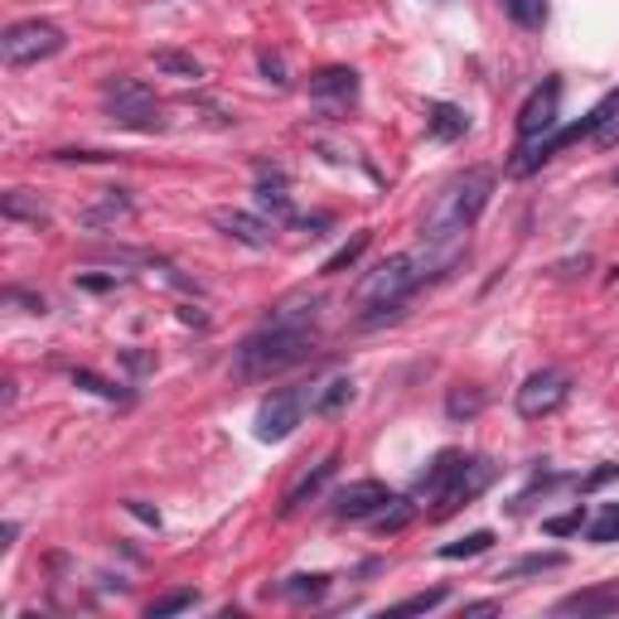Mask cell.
Instances as JSON below:
<instances>
[{
    "instance_id": "cell-1",
    "label": "cell",
    "mask_w": 619,
    "mask_h": 619,
    "mask_svg": "<svg viewBox=\"0 0 619 619\" xmlns=\"http://www.w3.org/2000/svg\"><path fill=\"white\" fill-rule=\"evenodd\" d=\"M314 344H320V300L291 296L243 339V349H237V378H271L291 363H306Z\"/></svg>"
},
{
    "instance_id": "cell-2",
    "label": "cell",
    "mask_w": 619,
    "mask_h": 619,
    "mask_svg": "<svg viewBox=\"0 0 619 619\" xmlns=\"http://www.w3.org/2000/svg\"><path fill=\"white\" fill-rule=\"evenodd\" d=\"M489 199H494V169H465V175H455L436 194L426 223H421V247H431V257H436L445 271H451L460 252H465V237L474 223H479L484 208H489Z\"/></svg>"
},
{
    "instance_id": "cell-3",
    "label": "cell",
    "mask_w": 619,
    "mask_h": 619,
    "mask_svg": "<svg viewBox=\"0 0 619 619\" xmlns=\"http://www.w3.org/2000/svg\"><path fill=\"white\" fill-rule=\"evenodd\" d=\"M431 276H441V267H436V257H431L426 247H421V252H398V257H388L378 271H368L359 281V306L373 310L368 314V324H378L383 314H392L406 296L416 291V286H426Z\"/></svg>"
},
{
    "instance_id": "cell-4",
    "label": "cell",
    "mask_w": 619,
    "mask_h": 619,
    "mask_svg": "<svg viewBox=\"0 0 619 619\" xmlns=\"http://www.w3.org/2000/svg\"><path fill=\"white\" fill-rule=\"evenodd\" d=\"M59 49H63V30L54 20H20L0 34V59L10 69H30L39 59H54Z\"/></svg>"
},
{
    "instance_id": "cell-5",
    "label": "cell",
    "mask_w": 619,
    "mask_h": 619,
    "mask_svg": "<svg viewBox=\"0 0 619 619\" xmlns=\"http://www.w3.org/2000/svg\"><path fill=\"white\" fill-rule=\"evenodd\" d=\"M102 102H107L112 122L131 126V131H161V107H155V92L141 83V78H112L102 87Z\"/></svg>"
},
{
    "instance_id": "cell-6",
    "label": "cell",
    "mask_w": 619,
    "mask_h": 619,
    "mask_svg": "<svg viewBox=\"0 0 619 619\" xmlns=\"http://www.w3.org/2000/svg\"><path fill=\"white\" fill-rule=\"evenodd\" d=\"M566 402H571V373H561V368H543V373H533L528 383L518 388V398H513V406H518L523 421H543L551 412H561Z\"/></svg>"
},
{
    "instance_id": "cell-7",
    "label": "cell",
    "mask_w": 619,
    "mask_h": 619,
    "mask_svg": "<svg viewBox=\"0 0 619 619\" xmlns=\"http://www.w3.org/2000/svg\"><path fill=\"white\" fill-rule=\"evenodd\" d=\"M306 406H310V392L306 388H281V392H271L267 402L257 406V441H267V445H276V441H286L291 431L300 426V416H306Z\"/></svg>"
},
{
    "instance_id": "cell-8",
    "label": "cell",
    "mask_w": 619,
    "mask_h": 619,
    "mask_svg": "<svg viewBox=\"0 0 619 619\" xmlns=\"http://www.w3.org/2000/svg\"><path fill=\"white\" fill-rule=\"evenodd\" d=\"M557 116H561V83H557V78H547V83L537 87L528 102H523V112H518V141H523V146H533V141L551 136V131H557Z\"/></svg>"
},
{
    "instance_id": "cell-9",
    "label": "cell",
    "mask_w": 619,
    "mask_h": 619,
    "mask_svg": "<svg viewBox=\"0 0 619 619\" xmlns=\"http://www.w3.org/2000/svg\"><path fill=\"white\" fill-rule=\"evenodd\" d=\"M494 484V465L484 455H470V460H460V470H455V479H451V489H445L441 498H436V518H451V513L460 508V504H470V498H479L484 489Z\"/></svg>"
},
{
    "instance_id": "cell-10",
    "label": "cell",
    "mask_w": 619,
    "mask_h": 619,
    "mask_svg": "<svg viewBox=\"0 0 619 619\" xmlns=\"http://www.w3.org/2000/svg\"><path fill=\"white\" fill-rule=\"evenodd\" d=\"M214 228L223 237H233V243H243V247H252V252H267L271 247V223L267 218H257V214H247V208H214Z\"/></svg>"
},
{
    "instance_id": "cell-11",
    "label": "cell",
    "mask_w": 619,
    "mask_h": 619,
    "mask_svg": "<svg viewBox=\"0 0 619 619\" xmlns=\"http://www.w3.org/2000/svg\"><path fill=\"white\" fill-rule=\"evenodd\" d=\"M388 498L392 494L378 479H359V484H349V489L334 494V513H339V518H349V523H359V518H373Z\"/></svg>"
},
{
    "instance_id": "cell-12",
    "label": "cell",
    "mask_w": 619,
    "mask_h": 619,
    "mask_svg": "<svg viewBox=\"0 0 619 619\" xmlns=\"http://www.w3.org/2000/svg\"><path fill=\"white\" fill-rule=\"evenodd\" d=\"M257 208L261 214H271V223H296V204H291V194H286V175L276 165H261Z\"/></svg>"
},
{
    "instance_id": "cell-13",
    "label": "cell",
    "mask_w": 619,
    "mask_h": 619,
    "mask_svg": "<svg viewBox=\"0 0 619 619\" xmlns=\"http://www.w3.org/2000/svg\"><path fill=\"white\" fill-rule=\"evenodd\" d=\"M310 97L314 102H339V107H349V102H359V73L353 69H324L310 78Z\"/></svg>"
},
{
    "instance_id": "cell-14",
    "label": "cell",
    "mask_w": 619,
    "mask_h": 619,
    "mask_svg": "<svg viewBox=\"0 0 619 619\" xmlns=\"http://www.w3.org/2000/svg\"><path fill=\"white\" fill-rule=\"evenodd\" d=\"M460 460H465L460 451H441V455H436V460H431V465H426V474H421V479H416L412 498H426V504H436V498H441L445 489H451V479H455Z\"/></svg>"
},
{
    "instance_id": "cell-15",
    "label": "cell",
    "mask_w": 619,
    "mask_h": 619,
    "mask_svg": "<svg viewBox=\"0 0 619 619\" xmlns=\"http://www.w3.org/2000/svg\"><path fill=\"white\" fill-rule=\"evenodd\" d=\"M615 610H619V586L576 590V596L557 600V615H615Z\"/></svg>"
},
{
    "instance_id": "cell-16",
    "label": "cell",
    "mask_w": 619,
    "mask_h": 619,
    "mask_svg": "<svg viewBox=\"0 0 619 619\" xmlns=\"http://www.w3.org/2000/svg\"><path fill=\"white\" fill-rule=\"evenodd\" d=\"M334 470H339V460H334V455H329V460H320V465H314V474H306V479H300L296 489L286 494V508H281L286 518H291V513H300V508H306V498H314V494H320L324 484L334 479Z\"/></svg>"
},
{
    "instance_id": "cell-17",
    "label": "cell",
    "mask_w": 619,
    "mask_h": 619,
    "mask_svg": "<svg viewBox=\"0 0 619 619\" xmlns=\"http://www.w3.org/2000/svg\"><path fill=\"white\" fill-rule=\"evenodd\" d=\"M426 131L436 141H460L470 131V116H465V107H455V102H436L426 116Z\"/></svg>"
},
{
    "instance_id": "cell-18",
    "label": "cell",
    "mask_w": 619,
    "mask_h": 619,
    "mask_svg": "<svg viewBox=\"0 0 619 619\" xmlns=\"http://www.w3.org/2000/svg\"><path fill=\"white\" fill-rule=\"evenodd\" d=\"M0 208H6V218H10V223H30V228H49V208L39 204L30 189H10V194H6V204H0Z\"/></svg>"
},
{
    "instance_id": "cell-19",
    "label": "cell",
    "mask_w": 619,
    "mask_h": 619,
    "mask_svg": "<svg viewBox=\"0 0 619 619\" xmlns=\"http://www.w3.org/2000/svg\"><path fill=\"white\" fill-rule=\"evenodd\" d=\"M349 402H353V378H329V383L310 398V412L314 416H339Z\"/></svg>"
},
{
    "instance_id": "cell-20",
    "label": "cell",
    "mask_w": 619,
    "mask_h": 619,
    "mask_svg": "<svg viewBox=\"0 0 619 619\" xmlns=\"http://www.w3.org/2000/svg\"><path fill=\"white\" fill-rule=\"evenodd\" d=\"M566 566V551H533V557H518L513 566L494 576V581H518V576H543V571H561Z\"/></svg>"
},
{
    "instance_id": "cell-21",
    "label": "cell",
    "mask_w": 619,
    "mask_h": 619,
    "mask_svg": "<svg viewBox=\"0 0 619 619\" xmlns=\"http://www.w3.org/2000/svg\"><path fill=\"white\" fill-rule=\"evenodd\" d=\"M412 518H416V498H398V494H392L388 504L378 508V513H373V518H368V523H373L378 533H402V528H406V523H412Z\"/></svg>"
},
{
    "instance_id": "cell-22",
    "label": "cell",
    "mask_w": 619,
    "mask_h": 619,
    "mask_svg": "<svg viewBox=\"0 0 619 619\" xmlns=\"http://www.w3.org/2000/svg\"><path fill=\"white\" fill-rule=\"evenodd\" d=\"M155 69L165 78H179V83H199L204 78V63L194 54H179V49H161V54H155Z\"/></svg>"
},
{
    "instance_id": "cell-23",
    "label": "cell",
    "mask_w": 619,
    "mask_h": 619,
    "mask_svg": "<svg viewBox=\"0 0 619 619\" xmlns=\"http://www.w3.org/2000/svg\"><path fill=\"white\" fill-rule=\"evenodd\" d=\"M489 547H494V533L479 528V533H465L460 543H445L436 557H441V561H465V557H479V551H489Z\"/></svg>"
},
{
    "instance_id": "cell-24",
    "label": "cell",
    "mask_w": 619,
    "mask_h": 619,
    "mask_svg": "<svg viewBox=\"0 0 619 619\" xmlns=\"http://www.w3.org/2000/svg\"><path fill=\"white\" fill-rule=\"evenodd\" d=\"M131 214V199L126 189H107V199H102L97 208H87V228H102V223H116Z\"/></svg>"
},
{
    "instance_id": "cell-25",
    "label": "cell",
    "mask_w": 619,
    "mask_h": 619,
    "mask_svg": "<svg viewBox=\"0 0 619 619\" xmlns=\"http://www.w3.org/2000/svg\"><path fill=\"white\" fill-rule=\"evenodd\" d=\"M508 20L523 24V30H543L547 24V0H504Z\"/></svg>"
},
{
    "instance_id": "cell-26",
    "label": "cell",
    "mask_w": 619,
    "mask_h": 619,
    "mask_svg": "<svg viewBox=\"0 0 619 619\" xmlns=\"http://www.w3.org/2000/svg\"><path fill=\"white\" fill-rule=\"evenodd\" d=\"M363 252H368V233H353V237H349V243H344V247H339V252H334V257H329V261H324V267H320V271H324V276H339V271H344V267H353V261H359Z\"/></svg>"
},
{
    "instance_id": "cell-27",
    "label": "cell",
    "mask_w": 619,
    "mask_h": 619,
    "mask_svg": "<svg viewBox=\"0 0 619 619\" xmlns=\"http://www.w3.org/2000/svg\"><path fill=\"white\" fill-rule=\"evenodd\" d=\"M324 590H329V576L314 571V576H291V586H281V596H291V600H320Z\"/></svg>"
},
{
    "instance_id": "cell-28",
    "label": "cell",
    "mask_w": 619,
    "mask_h": 619,
    "mask_svg": "<svg viewBox=\"0 0 619 619\" xmlns=\"http://www.w3.org/2000/svg\"><path fill=\"white\" fill-rule=\"evenodd\" d=\"M451 600V590L436 586V590H421V596H406L402 605H392V615H426V610H436V605Z\"/></svg>"
},
{
    "instance_id": "cell-29",
    "label": "cell",
    "mask_w": 619,
    "mask_h": 619,
    "mask_svg": "<svg viewBox=\"0 0 619 619\" xmlns=\"http://www.w3.org/2000/svg\"><path fill=\"white\" fill-rule=\"evenodd\" d=\"M194 605H199V596H194V590H169L165 600H155L151 605V619H169V615H184V610H194Z\"/></svg>"
},
{
    "instance_id": "cell-30",
    "label": "cell",
    "mask_w": 619,
    "mask_h": 619,
    "mask_svg": "<svg viewBox=\"0 0 619 619\" xmlns=\"http://www.w3.org/2000/svg\"><path fill=\"white\" fill-rule=\"evenodd\" d=\"M590 543H619V504H605L600 508V518L590 523Z\"/></svg>"
},
{
    "instance_id": "cell-31",
    "label": "cell",
    "mask_w": 619,
    "mask_h": 619,
    "mask_svg": "<svg viewBox=\"0 0 619 619\" xmlns=\"http://www.w3.org/2000/svg\"><path fill=\"white\" fill-rule=\"evenodd\" d=\"M543 528H547L551 537H571V533H581V528H586V508L576 504L571 513H561V518H547Z\"/></svg>"
},
{
    "instance_id": "cell-32",
    "label": "cell",
    "mask_w": 619,
    "mask_h": 619,
    "mask_svg": "<svg viewBox=\"0 0 619 619\" xmlns=\"http://www.w3.org/2000/svg\"><path fill=\"white\" fill-rule=\"evenodd\" d=\"M479 406H484L479 392H460V388H455V392H451V402H445V412H451V416L460 421V416H474Z\"/></svg>"
},
{
    "instance_id": "cell-33",
    "label": "cell",
    "mask_w": 619,
    "mask_h": 619,
    "mask_svg": "<svg viewBox=\"0 0 619 619\" xmlns=\"http://www.w3.org/2000/svg\"><path fill=\"white\" fill-rule=\"evenodd\" d=\"M73 383H78V388H87V392H97V398H112V402H116V398H126V392H122V388H112V383H107V378H97V373H87V368H83V373H73Z\"/></svg>"
},
{
    "instance_id": "cell-34",
    "label": "cell",
    "mask_w": 619,
    "mask_h": 619,
    "mask_svg": "<svg viewBox=\"0 0 619 619\" xmlns=\"http://www.w3.org/2000/svg\"><path fill=\"white\" fill-rule=\"evenodd\" d=\"M610 479H619V465H600L596 474H590V479L581 484V489L586 494H596V489H605V484H610Z\"/></svg>"
},
{
    "instance_id": "cell-35",
    "label": "cell",
    "mask_w": 619,
    "mask_h": 619,
    "mask_svg": "<svg viewBox=\"0 0 619 619\" xmlns=\"http://www.w3.org/2000/svg\"><path fill=\"white\" fill-rule=\"evenodd\" d=\"M261 73H267L276 87H286V63L276 59V54H261Z\"/></svg>"
},
{
    "instance_id": "cell-36",
    "label": "cell",
    "mask_w": 619,
    "mask_h": 619,
    "mask_svg": "<svg viewBox=\"0 0 619 619\" xmlns=\"http://www.w3.org/2000/svg\"><path fill=\"white\" fill-rule=\"evenodd\" d=\"M78 286L83 291H112V286H122V276H78Z\"/></svg>"
},
{
    "instance_id": "cell-37",
    "label": "cell",
    "mask_w": 619,
    "mask_h": 619,
    "mask_svg": "<svg viewBox=\"0 0 619 619\" xmlns=\"http://www.w3.org/2000/svg\"><path fill=\"white\" fill-rule=\"evenodd\" d=\"M126 508H131V513H136V518H141V523H151V528H161V513H155V508L146 504V498H131V504H126Z\"/></svg>"
},
{
    "instance_id": "cell-38",
    "label": "cell",
    "mask_w": 619,
    "mask_h": 619,
    "mask_svg": "<svg viewBox=\"0 0 619 619\" xmlns=\"http://www.w3.org/2000/svg\"><path fill=\"white\" fill-rule=\"evenodd\" d=\"M59 161H83V165H97V161H112L107 151H59Z\"/></svg>"
},
{
    "instance_id": "cell-39",
    "label": "cell",
    "mask_w": 619,
    "mask_h": 619,
    "mask_svg": "<svg viewBox=\"0 0 619 619\" xmlns=\"http://www.w3.org/2000/svg\"><path fill=\"white\" fill-rule=\"evenodd\" d=\"M10 300H16V306H30L34 314H44V296H24V291H10Z\"/></svg>"
},
{
    "instance_id": "cell-40",
    "label": "cell",
    "mask_w": 619,
    "mask_h": 619,
    "mask_svg": "<svg viewBox=\"0 0 619 619\" xmlns=\"http://www.w3.org/2000/svg\"><path fill=\"white\" fill-rule=\"evenodd\" d=\"M498 605L494 600H474V605H465V615H494Z\"/></svg>"
},
{
    "instance_id": "cell-41",
    "label": "cell",
    "mask_w": 619,
    "mask_h": 619,
    "mask_svg": "<svg viewBox=\"0 0 619 619\" xmlns=\"http://www.w3.org/2000/svg\"><path fill=\"white\" fill-rule=\"evenodd\" d=\"M126 363L136 368V373H146V368H151V359H146V353H126Z\"/></svg>"
},
{
    "instance_id": "cell-42",
    "label": "cell",
    "mask_w": 619,
    "mask_h": 619,
    "mask_svg": "<svg viewBox=\"0 0 619 619\" xmlns=\"http://www.w3.org/2000/svg\"><path fill=\"white\" fill-rule=\"evenodd\" d=\"M615 281H619V267H615Z\"/></svg>"
},
{
    "instance_id": "cell-43",
    "label": "cell",
    "mask_w": 619,
    "mask_h": 619,
    "mask_svg": "<svg viewBox=\"0 0 619 619\" xmlns=\"http://www.w3.org/2000/svg\"><path fill=\"white\" fill-rule=\"evenodd\" d=\"M615 184H619V169H615Z\"/></svg>"
}]
</instances>
